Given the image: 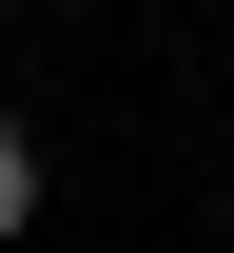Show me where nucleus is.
Listing matches in <instances>:
<instances>
[{
  "label": "nucleus",
  "instance_id": "f257e3e1",
  "mask_svg": "<svg viewBox=\"0 0 234 253\" xmlns=\"http://www.w3.org/2000/svg\"><path fill=\"white\" fill-rule=\"evenodd\" d=\"M20 214H39V136L0 117V234H20Z\"/></svg>",
  "mask_w": 234,
  "mask_h": 253
},
{
  "label": "nucleus",
  "instance_id": "f03ea898",
  "mask_svg": "<svg viewBox=\"0 0 234 253\" xmlns=\"http://www.w3.org/2000/svg\"><path fill=\"white\" fill-rule=\"evenodd\" d=\"M0 20H20V0H0Z\"/></svg>",
  "mask_w": 234,
  "mask_h": 253
}]
</instances>
